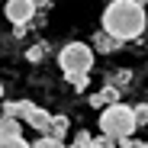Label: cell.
I'll return each instance as SVG.
<instances>
[{
  "label": "cell",
  "instance_id": "19",
  "mask_svg": "<svg viewBox=\"0 0 148 148\" xmlns=\"http://www.w3.org/2000/svg\"><path fill=\"white\" fill-rule=\"evenodd\" d=\"M0 100H3V84H0Z\"/></svg>",
  "mask_w": 148,
  "mask_h": 148
},
{
  "label": "cell",
  "instance_id": "7",
  "mask_svg": "<svg viewBox=\"0 0 148 148\" xmlns=\"http://www.w3.org/2000/svg\"><path fill=\"white\" fill-rule=\"evenodd\" d=\"M90 45H93V52H103V55H110V52H119V48H122V42H116V39H113V36H106L103 29L93 36V42H90Z\"/></svg>",
  "mask_w": 148,
  "mask_h": 148
},
{
  "label": "cell",
  "instance_id": "3",
  "mask_svg": "<svg viewBox=\"0 0 148 148\" xmlns=\"http://www.w3.org/2000/svg\"><path fill=\"white\" fill-rule=\"evenodd\" d=\"M58 64H61L68 81L81 77V74H90V68H93V45H87V42H68V45H61Z\"/></svg>",
  "mask_w": 148,
  "mask_h": 148
},
{
  "label": "cell",
  "instance_id": "15",
  "mask_svg": "<svg viewBox=\"0 0 148 148\" xmlns=\"http://www.w3.org/2000/svg\"><path fill=\"white\" fill-rule=\"evenodd\" d=\"M135 122H138V129L148 126V103H135Z\"/></svg>",
  "mask_w": 148,
  "mask_h": 148
},
{
  "label": "cell",
  "instance_id": "11",
  "mask_svg": "<svg viewBox=\"0 0 148 148\" xmlns=\"http://www.w3.org/2000/svg\"><path fill=\"white\" fill-rule=\"evenodd\" d=\"M3 116L23 119V100H7V103H3Z\"/></svg>",
  "mask_w": 148,
  "mask_h": 148
},
{
  "label": "cell",
  "instance_id": "2",
  "mask_svg": "<svg viewBox=\"0 0 148 148\" xmlns=\"http://www.w3.org/2000/svg\"><path fill=\"white\" fill-rule=\"evenodd\" d=\"M135 129H138V122H135V106L116 103V106H110V110L100 113V135L113 138L116 145H119V142H129Z\"/></svg>",
  "mask_w": 148,
  "mask_h": 148
},
{
  "label": "cell",
  "instance_id": "8",
  "mask_svg": "<svg viewBox=\"0 0 148 148\" xmlns=\"http://www.w3.org/2000/svg\"><path fill=\"white\" fill-rule=\"evenodd\" d=\"M0 135H10V138H23V126H19V119L0 116Z\"/></svg>",
  "mask_w": 148,
  "mask_h": 148
},
{
  "label": "cell",
  "instance_id": "6",
  "mask_svg": "<svg viewBox=\"0 0 148 148\" xmlns=\"http://www.w3.org/2000/svg\"><path fill=\"white\" fill-rule=\"evenodd\" d=\"M116 103H119V90H116V87H110V84H103V90H100V93H93V97H90V106H97L100 113H103V110H110V106H116Z\"/></svg>",
  "mask_w": 148,
  "mask_h": 148
},
{
  "label": "cell",
  "instance_id": "1",
  "mask_svg": "<svg viewBox=\"0 0 148 148\" xmlns=\"http://www.w3.org/2000/svg\"><path fill=\"white\" fill-rule=\"evenodd\" d=\"M148 26V13L138 0H113L103 10V32L116 42H135Z\"/></svg>",
  "mask_w": 148,
  "mask_h": 148
},
{
  "label": "cell",
  "instance_id": "20",
  "mask_svg": "<svg viewBox=\"0 0 148 148\" xmlns=\"http://www.w3.org/2000/svg\"><path fill=\"white\" fill-rule=\"evenodd\" d=\"M90 148H100V145H90Z\"/></svg>",
  "mask_w": 148,
  "mask_h": 148
},
{
  "label": "cell",
  "instance_id": "17",
  "mask_svg": "<svg viewBox=\"0 0 148 148\" xmlns=\"http://www.w3.org/2000/svg\"><path fill=\"white\" fill-rule=\"evenodd\" d=\"M87 84H90V77H87V74H81V77H71V87L77 90V93H81V90H87Z\"/></svg>",
  "mask_w": 148,
  "mask_h": 148
},
{
  "label": "cell",
  "instance_id": "18",
  "mask_svg": "<svg viewBox=\"0 0 148 148\" xmlns=\"http://www.w3.org/2000/svg\"><path fill=\"white\" fill-rule=\"evenodd\" d=\"M135 148H148V142H138V145H135Z\"/></svg>",
  "mask_w": 148,
  "mask_h": 148
},
{
  "label": "cell",
  "instance_id": "13",
  "mask_svg": "<svg viewBox=\"0 0 148 148\" xmlns=\"http://www.w3.org/2000/svg\"><path fill=\"white\" fill-rule=\"evenodd\" d=\"M90 145H93V135H90V132H84V129H77V135H74L71 148H90Z\"/></svg>",
  "mask_w": 148,
  "mask_h": 148
},
{
  "label": "cell",
  "instance_id": "14",
  "mask_svg": "<svg viewBox=\"0 0 148 148\" xmlns=\"http://www.w3.org/2000/svg\"><path fill=\"white\" fill-rule=\"evenodd\" d=\"M0 148H32L26 138H10V135H0Z\"/></svg>",
  "mask_w": 148,
  "mask_h": 148
},
{
  "label": "cell",
  "instance_id": "5",
  "mask_svg": "<svg viewBox=\"0 0 148 148\" xmlns=\"http://www.w3.org/2000/svg\"><path fill=\"white\" fill-rule=\"evenodd\" d=\"M23 119H26V126L29 129H36L39 135H48L52 132V113L48 110H42V106H36V103H29V100H23Z\"/></svg>",
  "mask_w": 148,
  "mask_h": 148
},
{
  "label": "cell",
  "instance_id": "4",
  "mask_svg": "<svg viewBox=\"0 0 148 148\" xmlns=\"http://www.w3.org/2000/svg\"><path fill=\"white\" fill-rule=\"evenodd\" d=\"M36 10H39L36 0H10V3L3 7V16L13 23L16 29H26L32 23V16H36Z\"/></svg>",
  "mask_w": 148,
  "mask_h": 148
},
{
  "label": "cell",
  "instance_id": "16",
  "mask_svg": "<svg viewBox=\"0 0 148 148\" xmlns=\"http://www.w3.org/2000/svg\"><path fill=\"white\" fill-rule=\"evenodd\" d=\"M42 55H45V45H42V42H39V45H32L29 52H26V58H29V61H42Z\"/></svg>",
  "mask_w": 148,
  "mask_h": 148
},
{
  "label": "cell",
  "instance_id": "12",
  "mask_svg": "<svg viewBox=\"0 0 148 148\" xmlns=\"http://www.w3.org/2000/svg\"><path fill=\"white\" fill-rule=\"evenodd\" d=\"M32 148H68V145L58 142V138H52V135H39V138L32 142Z\"/></svg>",
  "mask_w": 148,
  "mask_h": 148
},
{
  "label": "cell",
  "instance_id": "9",
  "mask_svg": "<svg viewBox=\"0 0 148 148\" xmlns=\"http://www.w3.org/2000/svg\"><path fill=\"white\" fill-rule=\"evenodd\" d=\"M68 129H71V122H68V116H55L52 119V138H58V142H64V135H68Z\"/></svg>",
  "mask_w": 148,
  "mask_h": 148
},
{
  "label": "cell",
  "instance_id": "10",
  "mask_svg": "<svg viewBox=\"0 0 148 148\" xmlns=\"http://www.w3.org/2000/svg\"><path fill=\"white\" fill-rule=\"evenodd\" d=\"M129 81H132V71H113L110 77H106V84H110V87H116V90H119V87H126Z\"/></svg>",
  "mask_w": 148,
  "mask_h": 148
}]
</instances>
